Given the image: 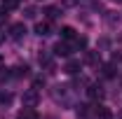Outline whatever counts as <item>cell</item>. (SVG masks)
Here are the masks:
<instances>
[{"instance_id": "6da1fadb", "label": "cell", "mask_w": 122, "mask_h": 119, "mask_svg": "<svg viewBox=\"0 0 122 119\" xmlns=\"http://www.w3.org/2000/svg\"><path fill=\"white\" fill-rule=\"evenodd\" d=\"M49 96H52V101H54V103L63 105V107L73 105V96H71V87H66V84H54V87L49 89Z\"/></svg>"}, {"instance_id": "7a4b0ae2", "label": "cell", "mask_w": 122, "mask_h": 119, "mask_svg": "<svg viewBox=\"0 0 122 119\" xmlns=\"http://www.w3.org/2000/svg\"><path fill=\"white\" fill-rule=\"evenodd\" d=\"M73 51H80L75 45V40H63V42H59V45L54 47V56H71Z\"/></svg>"}, {"instance_id": "3957f363", "label": "cell", "mask_w": 122, "mask_h": 119, "mask_svg": "<svg viewBox=\"0 0 122 119\" xmlns=\"http://www.w3.org/2000/svg\"><path fill=\"white\" fill-rule=\"evenodd\" d=\"M21 103H24V107H38V103H40V93H38V89L33 87V89L24 91V96H21Z\"/></svg>"}, {"instance_id": "277c9868", "label": "cell", "mask_w": 122, "mask_h": 119, "mask_svg": "<svg viewBox=\"0 0 122 119\" xmlns=\"http://www.w3.org/2000/svg\"><path fill=\"white\" fill-rule=\"evenodd\" d=\"M10 37H12L14 42H21V40L26 37V26H24V23H12V26H10Z\"/></svg>"}, {"instance_id": "5b68a950", "label": "cell", "mask_w": 122, "mask_h": 119, "mask_svg": "<svg viewBox=\"0 0 122 119\" xmlns=\"http://www.w3.org/2000/svg\"><path fill=\"white\" fill-rule=\"evenodd\" d=\"M87 98L89 101H101L103 98V89L99 84H87Z\"/></svg>"}, {"instance_id": "8992f818", "label": "cell", "mask_w": 122, "mask_h": 119, "mask_svg": "<svg viewBox=\"0 0 122 119\" xmlns=\"http://www.w3.org/2000/svg\"><path fill=\"white\" fill-rule=\"evenodd\" d=\"M35 33H38L40 37L52 35V23H49V21H40V23H35Z\"/></svg>"}, {"instance_id": "52a82bcc", "label": "cell", "mask_w": 122, "mask_h": 119, "mask_svg": "<svg viewBox=\"0 0 122 119\" xmlns=\"http://www.w3.org/2000/svg\"><path fill=\"white\" fill-rule=\"evenodd\" d=\"M94 117L96 119H113V114H110V110H108L106 105H96L94 107Z\"/></svg>"}, {"instance_id": "ba28073f", "label": "cell", "mask_w": 122, "mask_h": 119, "mask_svg": "<svg viewBox=\"0 0 122 119\" xmlns=\"http://www.w3.org/2000/svg\"><path fill=\"white\" fill-rule=\"evenodd\" d=\"M63 73L66 75H77L80 73V61H68V63L63 65Z\"/></svg>"}, {"instance_id": "9c48e42d", "label": "cell", "mask_w": 122, "mask_h": 119, "mask_svg": "<svg viewBox=\"0 0 122 119\" xmlns=\"http://www.w3.org/2000/svg\"><path fill=\"white\" fill-rule=\"evenodd\" d=\"M59 33H61V37H63V40H75V37H77L75 28H71V26H63Z\"/></svg>"}, {"instance_id": "30bf717a", "label": "cell", "mask_w": 122, "mask_h": 119, "mask_svg": "<svg viewBox=\"0 0 122 119\" xmlns=\"http://www.w3.org/2000/svg\"><path fill=\"white\" fill-rule=\"evenodd\" d=\"M106 23L110 28H115V26L120 23V14H117V12H106Z\"/></svg>"}, {"instance_id": "8fae6325", "label": "cell", "mask_w": 122, "mask_h": 119, "mask_svg": "<svg viewBox=\"0 0 122 119\" xmlns=\"http://www.w3.org/2000/svg\"><path fill=\"white\" fill-rule=\"evenodd\" d=\"M19 119H38V112H35V107H24V110L19 112Z\"/></svg>"}, {"instance_id": "7c38bea8", "label": "cell", "mask_w": 122, "mask_h": 119, "mask_svg": "<svg viewBox=\"0 0 122 119\" xmlns=\"http://www.w3.org/2000/svg\"><path fill=\"white\" fill-rule=\"evenodd\" d=\"M87 63H89V65H99V63H101V56H99L96 51H87Z\"/></svg>"}, {"instance_id": "4fadbf2b", "label": "cell", "mask_w": 122, "mask_h": 119, "mask_svg": "<svg viewBox=\"0 0 122 119\" xmlns=\"http://www.w3.org/2000/svg\"><path fill=\"white\" fill-rule=\"evenodd\" d=\"M12 101H14V96L10 91H0V105H10Z\"/></svg>"}, {"instance_id": "5bb4252c", "label": "cell", "mask_w": 122, "mask_h": 119, "mask_svg": "<svg viewBox=\"0 0 122 119\" xmlns=\"http://www.w3.org/2000/svg\"><path fill=\"white\" fill-rule=\"evenodd\" d=\"M101 70H103V77H115V63H108Z\"/></svg>"}, {"instance_id": "9a60e30c", "label": "cell", "mask_w": 122, "mask_h": 119, "mask_svg": "<svg viewBox=\"0 0 122 119\" xmlns=\"http://www.w3.org/2000/svg\"><path fill=\"white\" fill-rule=\"evenodd\" d=\"M19 5H21V0H2V7H5V9H14Z\"/></svg>"}, {"instance_id": "2e32d148", "label": "cell", "mask_w": 122, "mask_h": 119, "mask_svg": "<svg viewBox=\"0 0 122 119\" xmlns=\"http://www.w3.org/2000/svg\"><path fill=\"white\" fill-rule=\"evenodd\" d=\"M45 14H47V19H49V21H52V19H56V16H59V7H47Z\"/></svg>"}, {"instance_id": "e0dca14e", "label": "cell", "mask_w": 122, "mask_h": 119, "mask_svg": "<svg viewBox=\"0 0 122 119\" xmlns=\"http://www.w3.org/2000/svg\"><path fill=\"white\" fill-rule=\"evenodd\" d=\"M26 73H28V68H26V65H24V68H21V65H16V68H14V75H16V77H21V75H26Z\"/></svg>"}, {"instance_id": "ac0fdd59", "label": "cell", "mask_w": 122, "mask_h": 119, "mask_svg": "<svg viewBox=\"0 0 122 119\" xmlns=\"http://www.w3.org/2000/svg\"><path fill=\"white\" fill-rule=\"evenodd\" d=\"M7 12H10V9H5V7L0 5V21H5V19H7Z\"/></svg>"}, {"instance_id": "d6986e66", "label": "cell", "mask_w": 122, "mask_h": 119, "mask_svg": "<svg viewBox=\"0 0 122 119\" xmlns=\"http://www.w3.org/2000/svg\"><path fill=\"white\" fill-rule=\"evenodd\" d=\"M113 63H122V54H120V51L113 54Z\"/></svg>"}, {"instance_id": "ffe728a7", "label": "cell", "mask_w": 122, "mask_h": 119, "mask_svg": "<svg viewBox=\"0 0 122 119\" xmlns=\"http://www.w3.org/2000/svg\"><path fill=\"white\" fill-rule=\"evenodd\" d=\"M35 14H38V12H35L33 7H28V9H26V16H28V19H35Z\"/></svg>"}, {"instance_id": "44dd1931", "label": "cell", "mask_w": 122, "mask_h": 119, "mask_svg": "<svg viewBox=\"0 0 122 119\" xmlns=\"http://www.w3.org/2000/svg\"><path fill=\"white\" fill-rule=\"evenodd\" d=\"M63 5L66 7H73V5H77V0H63Z\"/></svg>"}, {"instance_id": "7402d4cb", "label": "cell", "mask_w": 122, "mask_h": 119, "mask_svg": "<svg viewBox=\"0 0 122 119\" xmlns=\"http://www.w3.org/2000/svg\"><path fill=\"white\" fill-rule=\"evenodd\" d=\"M7 77H10V73H7V70H0V79H7Z\"/></svg>"}, {"instance_id": "603a6c76", "label": "cell", "mask_w": 122, "mask_h": 119, "mask_svg": "<svg viewBox=\"0 0 122 119\" xmlns=\"http://www.w3.org/2000/svg\"><path fill=\"white\" fill-rule=\"evenodd\" d=\"M110 2H117V5H122V0H110Z\"/></svg>"}, {"instance_id": "cb8c5ba5", "label": "cell", "mask_w": 122, "mask_h": 119, "mask_svg": "<svg viewBox=\"0 0 122 119\" xmlns=\"http://www.w3.org/2000/svg\"><path fill=\"white\" fill-rule=\"evenodd\" d=\"M2 37H5V35H2V33H0V42H2Z\"/></svg>"}, {"instance_id": "d4e9b609", "label": "cell", "mask_w": 122, "mask_h": 119, "mask_svg": "<svg viewBox=\"0 0 122 119\" xmlns=\"http://www.w3.org/2000/svg\"><path fill=\"white\" fill-rule=\"evenodd\" d=\"M0 65H2V56H0Z\"/></svg>"}, {"instance_id": "484cf974", "label": "cell", "mask_w": 122, "mask_h": 119, "mask_svg": "<svg viewBox=\"0 0 122 119\" xmlns=\"http://www.w3.org/2000/svg\"><path fill=\"white\" fill-rule=\"evenodd\" d=\"M117 119H122V114H117Z\"/></svg>"}]
</instances>
